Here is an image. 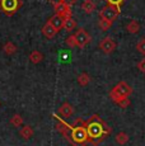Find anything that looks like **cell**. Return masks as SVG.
Returning a JSON list of instances; mask_svg holds the SVG:
<instances>
[{"label":"cell","mask_w":145,"mask_h":146,"mask_svg":"<svg viewBox=\"0 0 145 146\" xmlns=\"http://www.w3.org/2000/svg\"><path fill=\"white\" fill-rule=\"evenodd\" d=\"M54 117L57 121L56 123L57 131L65 137L68 142H70L72 146H85L88 144V133H87V128H85V121L78 118L74 122V125H68L63 119L59 118L56 114Z\"/></svg>","instance_id":"cell-1"},{"label":"cell","mask_w":145,"mask_h":146,"mask_svg":"<svg viewBox=\"0 0 145 146\" xmlns=\"http://www.w3.org/2000/svg\"><path fill=\"white\" fill-rule=\"evenodd\" d=\"M56 33H57V31L52 26H50V24L46 22V24L42 27V35L45 36V37L49 38V40H52V38L56 36Z\"/></svg>","instance_id":"cell-11"},{"label":"cell","mask_w":145,"mask_h":146,"mask_svg":"<svg viewBox=\"0 0 145 146\" xmlns=\"http://www.w3.org/2000/svg\"><path fill=\"white\" fill-rule=\"evenodd\" d=\"M131 93H132V88L126 83V81H120L118 84H116L112 88V90L110 92V98L112 99V102H115L116 104L118 102H121L122 99L129 98Z\"/></svg>","instance_id":"cell-3"},{"label":"cell","mask_w":145,"mask_h":146,"mask_svg":"<svg viewBox=\"0 0 145 146\" xmlns=\"http://www.w3.org/2000/svg\"><path fill=\"white\" fill-rule=\"evenodd\" d=\"M138 69L140 70L141 72H145V58H143V60H140L138 62Z\"/></svg>","instance_id":"cell-26"},{"label":"cell","mask_w":145,"mask_h":146,"mask_svg":"<svg viewBox=\"0 0 145 146\" xmlns=\"http://www.w3.org/2000/svg\"><path fill=\"white\" fill-rule=\"evenodd\" d=\"M98 26L99 28H101L102 31H108L111 28V26H112V23H110V22H107V21H103V19H99V22H98Z\"/></svg>","instance_id":"cell-22"},{"label":"cell","mask_w":145,"mask_h":146,"mask_svg":"<svg viewBox=\"0 0 145 146\" xmlns=\"http://www.w3.org/2000/svg\"><path fill=\"white\" fill-rule=\"evenodd\" d=\"M98 47L102 50L104 53H112L113 51H115V48H116V42L112 40L111 37H104L103 40L99 42V44H98Z\"/></svg>","instance_id":"cell-8"},{"label":"cell","mask_w":145,"mask_h":146,"mask_svg":"<svg viewBox=\"0 0 145 146\" xmlns=\"http://www.w3.org/2000/svg\"><path fill=\"white\" fill-rule=\"evenodd\" d=\"M121 13V9L117 7H113V5H107V7L102 8L101 12H99V19H103V21H107L110 23H113V22L117 19V17Z\"/></svg>","instance_id":"cell-5"},{"label":"cell","mask_w":145,"mask_h":146,"mask_svg":"<svg viewBox=\"0 0 145 146\" xmlns=\"http://www.w3.org/2000/svg\"><path fill=\"white\" fill-rule=\"evenodd\" d=\"M75 27H76V22L72 18L65 19V22H64V29H65L66 32H71L72 29H75Z\"/></svg>","instance_id":"cell-20"},{"label":"cell","mask_w":145,"mask_h":146,"mask_svg":"<svg viewBox=\"0 0 145 146\" xmlns=\"http://www.w3.org/2000/svg\"><path fill=\"white\" fill-rule=\"evenodd\" d=\"M49 1H50V3H51V4H52V5H54V4H56V3H60V1H61V0H49Z\"/></svg>","instance_id":"cell-28"},{"label":"cell","mask_w":145,"mask_h":146,"mask_svg":"<svg viewBox=\"0 0 145 146\" xmlns=\"http://www.w3.org/2000/svg\"><path fill=\"white\" fill-rule=\"evenodd\" d=\"M129 139L130 137H129V135H127L126 132H120V133L116 135L115 141H116V144H118V145H125V144H127Z\"/></svg>","instance_id":"cell-18"},{"label":"cell","mask_w":145,"mask_h":146,"mask_svg":"<svg viewBox=\"0 0 145 146\" xmlns=\"http://www.w3.org/2000/svg\"><path fill=\"white\" fill-rule=\"evenodd\" d=\"M82 9L84 13L92 14L94 10H96V4H94L93 0H84L82 4Z\"/></svg>","instance_id":"cell-15"},{"label":"cell","mask_w":145,"mask_h":146,"mask_svg":"<svg viewBox=\"0 0 145 146\" xmlns=\"http://www.w3.org/2000/svg\"><path fill=\"white\" fill-rule=\"evenodd\" d=\"M117 104L121 107V108H127V107L130 106V99H129V98H126V99H122L121 102H118Z\"/></svg>","instance_id":"cell-25"},{"label":"cell","mask_w":145,"mask_h":146,"mask_svg":"<svg viewBox=\"0 0 145 146\" xmlns=\"http://www.w3.org/2000/svg\"><path fill=\"white\" fill-rule=\"evenodd\" d=\"M59 114L65 117V118H69V117H71L72 114H74V108H72V106L70 103L65 102L60 106V108H59Z\"/></svg>","instance_id":"cell-10"},{"label":"cell","mask_w":145,"mask_h":146,"mask_svg":"<svg viewBox=\"0 0 145 146\" xmlns=\"http://www.w3.org/2000/svg\"><path fill=\"white\" fill-rule=\"evenodd\" d=\"M78 80V84L82 86H87L89 83H90V76H89V74H87V72H82V74L78 75L76 78Z\"/></svg>","instance_id":"cell-17"},{"label":"cell","mask_w":145,"mask_h":146,"mask_svg":"<svg viewBox=\"0 0 145 146\" xmlns=\"http://www.w3.org/2000/svg\"><path fill=\"white\" fill-rule=\"evenodd\" d=\"M43 58H45L43 53L40 52L38 50H33V51L29 53V61L32 64H40V62H42Z\"/></svg>","instance_id":"cell-13"},{"label":"cell","mask_w":145,"mask_h":146,"mask_svg":"<svg viewBox=\"0 0 145 146\" xmlns=\"http://www.w3.org/2000/svg\"><path fill=\"white\" fill-rule=\"evenodd\" d=\"M64 22H65V19H64L63 17L57 15V14H54L52 17H50V19L47 21V23H49L50 26L54 27L57 32H60V31L64 28Z\"/></svg>","instance_id":"cell-9"},{"label":"cell","mask_w":145,"mask_h":146,"mask_svg":"<svg viewBox=\"0 0 145 146\" xmlns=\"http://www.w3.org/2000/svg\"><path fill=\"white\" fill-rule=\"evenodd\" d=\"M136 50H138L141 55L145 56V38H141V40L136 43Z\"/></svg>","instance_id":"cell-21"},{"label":"cell","mask_w":145,"mask_h":146,"mask_svg":"<svg viewBox=\"0 0 145 146\" xmlns=\"http://www.w3.org/2000/svg\"><path fill=\"white\" fill-rule=\"evenodd\" d=\"M17 50H18V47H17V44L13 43L12 41L5 42L4 46H3V51H4V53L5 55H8V56L14 55V53L17 52Z\"/></svg>","instance_id":"cell-12"},{"label":"cell","mask_w":145,"mask_h":146,"mask_svg":"<svg viewBox=\"0 0 145 146\" xmlns=\"http://www.w3.org/2000/svg\"><path fill=\"white\" fill-rule=\"evenodd\" d=\"M85 128L88 133V144H92L93 146L99 145L112 132V128L98 114H93L85 121Z\"/></svg>","instance_id":"cell-2"},{"label":"cell","mask_w":145,"mask_h":146,"mask_svg":"<svg viewBox=\"0 0 145 146\" xmlns=\"http://www.w3.org/2000/svg\"><path fill=\"white\" fill-rule=\"evenodd\" d=\"M33 133H35V131H33V128L31 127L29 125L23 126V127L21 128V131H19V135H21L24 140H29L31 137L33 136Z\"/></svg>","instance_id":"cell-14"},{"label":"cell","mask_w":145,"mask_h":146,"mask_svg":"<svg viewBox=\"0 0 145 146\" xmlns=\"http://www.w3.org/2000/svg\"><path fill=\"white\" fill-rule=\"evenodd\" d=\"M106 1L108 3V5H113V7L120 8L121 7V4L124 3V0H106Z\"/></svg>","instance_id":"cell-24"},{"label":"cell","mask_w":145,"mask_h":146,"mask_svg":"<svg viewBox=\"0 0 145 146\" xmlns=\"http://www.w3.org/2000/svg\"><path fill=\"white\" fill-rule=\"evenodd\" d=\"M65 43H66V46L70 47V48H72V47H76V42H75V37H74V35L69 36V37L65 40Z\"/></svg>","instance_id":"cell-23"},{"label":"cell","mask_w":145,"mask_h":146,"mask_svg":"<svg viewBox=\"0 0 145 146\" xmlns=\"http://www.w3.org/2000/svg\"><path fill=\"white\" fill-rule=\"evenodd\" d=\"M54 9H55V14L63 17L64 19H69V18H71V15H72L71 8L68 7L66 4H64L63 1L54 4Z\"/></svg>","instance_id":"cell-7"},{"label":"cell","mask_w":145,"mask_h":146,"mask_svg":"<svg viewBox=\"0 0 145 146\" xmlns=\"http://www.w3.org/2000/svg\"><path fill=\"white\" fill-rule=\"evenodd\" d=\"M74 37H75V42H76V47H79V48H84L92 40L90 35H89L84 28H79V29L75 32Z\"/></svg>","instance_id":"cell-6"},{"label":"cell","mask_w":145,"mask_h":146,"mask_svg":"<svg viewBox=\"0 0 145 146\" xmlns=\"http://www.w3.org/2000/svg\"><path fill=\"white\" fill-rule=\"evenodd\" d=\"M10 125L14 126V127H17V128L22 127V125H23V118H22L21 114L15 113L14 116H13L12 118H10Z\"/></svg>","instance_id":"cell-19"},{"label":"cell","mask_w":145,"mask_h":146,"mask_svg":"<svg viewBox=\"0 0 145 146\" xmlns=\"http://www.w3.org/2000/svg\"><path fill=\"white\" fill-rule=\"evenodd\" d=\"M23 5L22 0H0V10L5 15H14Z\"/></svg>","instance_id":"cell-4"},{"label":"cell","mask_w":145,"mask_h":146,"mask_svg":"<svg viewBox=\"0 0 145 146\" xmlns=\"http://www.w3.org/2000/svg\"><path fill=\"white\" fill-rule=\"evenodd\" d=\"M61 1H63L64 4H66L68 7H70V8H71L72 5H74L75 3H76V0H61Z\"/></svg>","instance_id":"cell-27"},{"label":"cell","mask_w":145,"mask_h":146,"mask_svg":"<svg viewBox=\"0 0 145 146\" xmlns=\"http://www.w3.org/2000/svg\"><path fill=\"white\" fill-rule=\"evenodd\" d=\"M126 31L129 33H131V35H136V33L140 31V24H139V22H136V21L129 22L126 26Z\"/></svg>","instance_id":"cell-16"}]
</instances>
